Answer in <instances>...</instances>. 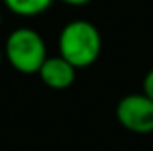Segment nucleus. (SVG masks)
Listing matches in <instances>:
<instances>
[{
    "mask_svg": "<svg viewBox=\"0 0 153 151\" xmlns=\"http://www.w3.org/2000/svg\"><path fill=\"white\" fill-rule=\"evenodd\" d=\"M59 55L73 68L84 70L93 66L102 53V34L89 20H71L59 34Z\"/></svg>",
    "mask_w": 153,
    "mask_h": 151,
    "instance_id": "1",
    "label": "nucleus"
},
{
    "mask_svg": "<svg viewBox=\"0 0 153 151\" xmlns=\"http://www.w3.org/2000/svg\"><path fill=\"white\" fill-rule=\"evenodd\" d=\"M4 57L5 61L23 75L38 73L46 61V43L38 30L30 27L14 29L4 43Z\"/></svg>",
    "mask_w": 153,
    "mask_h": 151,
    "instance_id": "2",
    "label": "nucleus"
},
{
    "mask_svg": "<svg viewBox=\"0 0 153 151\" xmlns=\"http://www.w3.org/2000/svg\"><path fill=\"white\" fill-rule=\"evenodd\" d=\"M117 123L134 133L153 132V100L143 93H132L123 96L116 105Z\"/></svg>",
    "mask_w": 153,
    "mask_h": 151,
    "instance_id": "3",
    "label": "nucleus"
},
{
    "mask_svg": "<svg viewBox=\"0 0 153 151\" xmlns=\"http://www.w3.org/2000/svg\"><path fill=\"white\" fill-rule=\"evenodd\" d=\"M38 75L46 87H50L53 91H64V89L73 85L76 78V68H73L61 55L46 57V61L43 62Z\"/></svg>",
    "mask_w": 153,
    "mask_h": 151,
    "instance_id": "4",
    "label": "nucleus"
},
{
    "mask_svg": "<svg viewBox=\"0 0 153 151\" xmlns=\"http://www.w3.org/2000/svg\"><path fill=\"white\" fill-rule=\"evenodd\" d=\"M4 5L16 16L23 18H32L43 14L53 0H2Z\"/></svg>",
    "mask_w": 153,
    "mask_h": 151,
    "instance_id": "5",
    "label": "nucleus"
},
{
    "mask_svg": "<svg viewBox=\"0 0 153 151\" xmlns=\"http://www.w3.org/2000/svg\"><path fill=\"white\" fill-rule=\"evenodd\" d=\"M143 94H146L150 100H153V68L144 75V80H143Z\"/></svg>",
    "mask_w": 153,
    "mask_h": 151,
    "instance_id": "6",
    "label": "nucleus"
},
{
    "mask_svg": "<svg viewBox=\"0 0 153 151\" xmlns=\"http://www.w3.org/2000/svg\"><path fill=\"white\" fill-rule=\"evenodd\" d=\"M66 5H73V7H80V5H87L91 0H61Z\"/></svg>",
    "mask_w": 153,
    "mask_h": 151,
    "instance_id": "7",
    "label": "nucleus"
},
{
    "mask_svg": "<svg viewBox=\"0 0 153 151\" xmlns=\"http://www.w3.org/2000/svg\"><path fill=\"white\" fill-rule=\"evenodd\" d=\"M4 59H5V57H4V48L0 46V66H2V61H4Z\"/></svg>",
    "mask_w": 153,
    "mask_h": 151,
    "instance_id": "8",
    "label": "nucleus"
},
{
    "mask_svg": "<svg viewBox=\"0 0 153 151\" xmlns=\"http://www.w3.org/2000/svg\"><path fill=\"white\" fill-rule=\"evenodd\" d=\"M0 25H2V11H0Z\"/></svg>",
    "mask_w": 153,
    "mask_h": 151,
    "instance_id": "9",
    "label": "nucleus"
}]
</instances>
